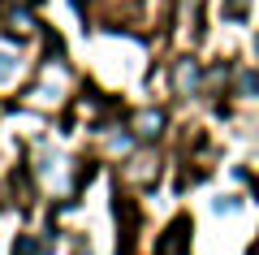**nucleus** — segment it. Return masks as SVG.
<instances>
[{"instance_id": "7", "label": "nucleus", "mask_w": 259, "mask_h": 255, "mask_svg": "<svg viewBox=\"0 0 259 255\" xmlns=\"http://www.w3.org/2000/svg\"><path fill=\"white\" fill-rule=\"evenodd\" d=\"M13 255H35V242H30V238H22V242H18V251H13Z\"/></svg>"}, {"instance_id": "4", "label": "nucleus", "mask_w": 259, "mask_h": 255, "mask_svg": "<svg viewBox=\"0 0 259 255\" xmlns=\"http://www.w3.org/2000/svg\"><path fill=\"white\" fill-rule=\"evenodd\" d=\"M246 5H250V0H225V13H229V18H242Z\"/></svg>"}, {"instance_id": "1", "label": "nucleus", "mask_w": 259, "mask_h": 255, "mask_svg": "<svg viewBox=\"0 0 259 255\" xmlns=\"http://www.w3.org/2000/svg\"><path fill=\"white\" fill-rule=\"evenodd\" d=\"M194 87H199V61H182L177 65V91L190 95Z\"/></svg>"}, {"instance_id": "3", "label": "nucleus", "mask_w": 259, "mask_h": 255, "mask_svg": "<svg viewBox=\"0 0 259 255\" xmlns=\"http://www.w3.org/2000/svg\"><path fill=\"white\" fill-rule=\"evenodd\" d=\"M186 229H190V225H186V221H177V225L168 229V238H164V242H160V255H173L177 246L186 242Z\"/></svg>"}, {"instance_id": "5", "label": "nucleus", "mask_w": 259, "mask_h": 255, "mask_svg": "<svg viewBox=\"0 0 259 255\" xmlns=\"http://www.w3.org/2000/svg\"><path fill=\"white\" fill-rule=\"evenodd\" d=\"M13 69H18L13 65V52H0V78H13Z\"/></svg>"}, {"instance_id": "6", "label": "nucleus", "mask_w": 259, "mask_h": 255, "mask_svg": "<svg viewBox=\"0 0 259 255\" xmlns=\"http://www.w3.org/2000/svg\"><path fill=\"white\" fill-rule=\"evenodd\" d=\"M242 87H246V91H255V95H259V69H255V74H246V78H242Z\"/></svg>"}, {"instance_id": "2", "label": "nucleus", "mask_w": 259, "mask_h": 255, "mask_svg": "<svg viewBox=\"0 0 259 255\" xmlns=\"http://www.w3.org/2000/svg\"><path fill=\"white\" fill-rule=\"evenodd\" d=\"M134 126H139V138H156L160 126H164V113H160V108H147L139 121H134Z\"/></svg>"}]
</instances>
